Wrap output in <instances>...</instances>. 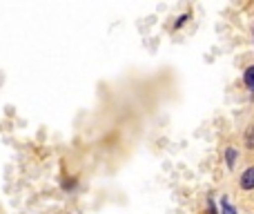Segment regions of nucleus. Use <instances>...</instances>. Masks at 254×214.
<instances>
[{
    "label": "nucleus",
    "instance_id": "nucleus-1",
    "mask_svg": "<svg viewBox=\"0 0 254 214\" xmlns=\"http://www.w3.org/2000/svg\"><path fill=\"white\" fill-rule=\"evenodd\" d=\"M239 187L243 192H252L254 190V165H250V167H245L243 172H241L239 176Z\"/></svg>",
    "mask_w": 254,
    "mask_h": 214
},
{
    "label": "nucleus",
    "instance_id": "nucleus-2",
    "mask_svg": "<svg viewBox=\"0 0 254 214\" xmlns=\"http://www.w3.org/2000/svg\"><path fill=\"white\" fill-rule=\"evenodd\" d=\"M236 160H239V150H234V147H225V165H227V169H234Z\"/></svg>",
    "mask_w": 254,
    "mask_h": 214
},
{
    "label": "nucleus",
    "instance_id": "nucleus-3",
    "mask_svg": "<svg viewBox=\"0 0 254 214\" xmlns=\"http://www.w3.org/2000/svg\"><path fill=\"white\" fill-rule=\"evenodd\" d=\"M243 145H245V150H250V152L254 150V123H250L248 129H245V134H243Z\"/></svg>",
    "mask_w": 254,
    "mask_h": 214
},
{
    "label": "nucleus",
    "instance_id": "nucleus-4",
    "mask_svg": "<svg viewBox=\"0 0 254 214\" xmlns=\"http://www.w3.org/2000/svg\"><path fill=\"white\" fill-rule=\"evenodd\" d=\"M243 83H245V87H248L250 92H254V65H250L248 69H245V74H243Z\"/></svg>",
    "mask_w": 254,
    "mask_h": 214
},
{
    "label": "nucleus",
    "instance_id": "nucleus-5",
    "mask_svg": "<svg viewBox=\"0 0 254 214\" xmlns=\"http://www.w3.org/2000/svg\"><path fill=\"white\" fill-rule=\"evenodd\" d=\"M221 208H223V212H225V214H236V210H234V208H232V205H230V203H227V201H225V199H223V201H221Z\"/></svg>",
    "mask_w": 254,
    "mask_h": 214
},
{
    "label": "nucleus",
    "instance_id": "nucleus-6",
    "mask_svg": "<svg viewBox=\"0 0 254 214\" xmlns=\"http://www.w3.org/2000/svg\"><path fill=\"white\" fill-rule=\"evenodd\" d=\"M187 18H190V16H187V13H183V16H178V20H176V25H174V27H176V29H181V27L187 22Z\"/></svg>",
    "mask_w": 254,
    "mask_h": 214
}]
</instances>
